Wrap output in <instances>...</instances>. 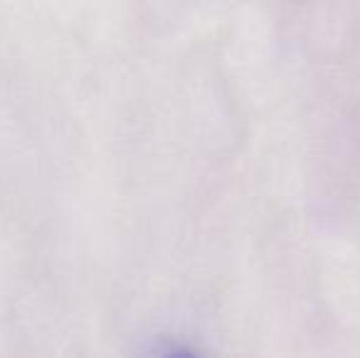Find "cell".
<instances>
[{"label":"cell","mask_w":360,"mask_h":358,"mask_svg":"<svg viewBox=\"0 0 360 358\" xmlns=\"http://www.w3.org/2000/svg\"><path fill=\"white\" fill-rule=\"evenodd\" d=\"M162 358H196V356L186 349H174V351H169V354H165Z\"/></svg>","instance_id":"obj_1"}]
</instances>
